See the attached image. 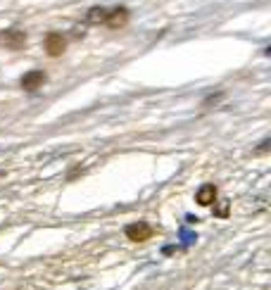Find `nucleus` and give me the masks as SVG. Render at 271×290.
Masks as SVG:
<instances>
[{
    "instance_id": "nucleus-4",
    "label": "nucleus",
    "mask_w": 271,
    "mask_h": 290,
    "mask_svg": "<svg viewBox=\"0 0 271 290\" xmlns=\"http://www.w3.org/2000/svg\"><path fill=\"white\" fill-rule=\"evenodd\" d=\"M45 81H48V74H45L43 69H31V72H26V74L22 76L19 86H22V91H26V93H36L38 88H43Z\"/></svg>"
},
{
    "instance_id": "nucleus-5",
    "label": "nucleus",
    "mask_w": 271,
    "mask_h": 290,
    "mask_svg": "<svg viewBox=\"0 0 271 290\" xmlns=\"http://www.w3.org/2000/svg\"><path fill=\"white\" fill-rule=\"evenodd\" d=\"M0 43L10 50H22L26 45V31L22 29H7V31H0Z\"/></svg>"
},
{
    "instance_id": "nucleus-6",
    "label": "nucleus",
    "mask_w": 271,
    "mask_h": 290,
    "mask_svg": "<svg viewBox=\"0 0 271 290\" xmlns=\"http://www.w3.org/2000/svg\"><path fill=\"white\" fill-rule=\"evenodd\" d=\"M195 202L200 207H212V204L217 202V186L214 183H205V186H200L195 193Z\"/></svg>"
},
{
    "instance_id": "nucleus-7",
    "label": "nucleus",
    "mask_w": 271,
    "mask_h": 290,
    "mask_svg": "<svg viewBox=\"0 0 271 290\" xmlns=\"http://www.w3.org/2000/svg\"><path fill=\"white\" fill-rule=\"evenodd\" d=\"M105 12H107V7H102V5L90 7V10L86 12V24L88 26H102V22H105Z\"/></svg>"
},
{
    "instance_id": "nucleus-1",
    "label": "nucleus",
    "mask_w": 271,
    "mask_h": 290,
    "mask_svg": "<svg viewBox=\"0 0 271 290\" xmlns=\"http://www.w3.org/2000/svg\"><path fill=\"white\" fill-rule=\"evenodd\" d=\"M124 233H126V238H129L131 243H148L152 236H155V226H150L148 221H133V224H129L126 228H124Z\"/></svg>"
},
{
    "instance_id": "nucleus-3",
    "label": "nucleus",
    "mask_w": 271,
    "mask_h": 290,
    "mask_svg": "<svg viewBox=\"0 0 271 290\" xmlns=\"http://www.w3.org/2000/svg\"><path fill=\"white\" fill-rule=\"evenodd\" d=\"M67 45H69V41H67L65 33H60V31H50L43 41V48H45V55L48 57H62L67 53Z\"/></svg>"
},
{
    "instance_id": "nucleus-2",
    "label": "nucleus",
    "mask_w": 271,
    "mask_h": 290,
    "mask_svg": "<svg viewBox=\"0 0 271 290\" xmlns=\"http://www.w3.org/2000/svg\"><path fill=\"white\" fill-rule=\"evenodd\" d=\"M129 17H131V12H129V7H124V5L107 7L102 26H107V29H112V31H117V29H124V26L129 24Z\"/></svg>"
}]
</instances>
